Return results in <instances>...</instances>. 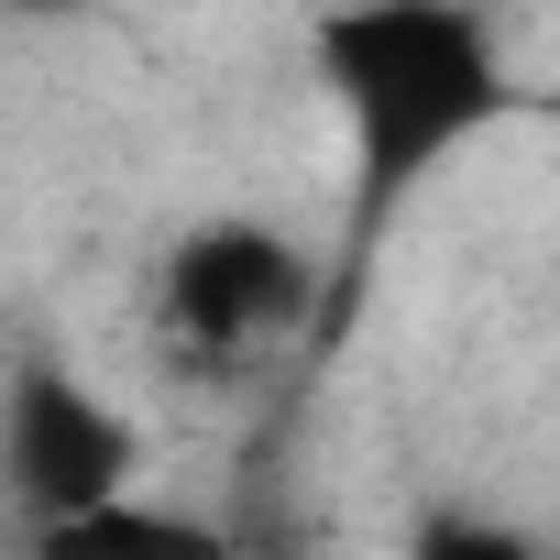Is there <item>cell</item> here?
<instances>
[{"label": "cell", "mask_w": 560, "mask_h": 560, "mask_svg": "<svg viewBox=\"0 0 560 560\" xmlns=\"http://www.w3.org/2000/svg\"><path fill=\"white\" fill-rule=\"evenodd\" d=\"M308 67L352 132V209H407L505 121V34L472 0H352L308 34Z\"/></svg>", "instance_id": "cell-1"}, {"label": "cell", "mask_w": 560, "mask_h": 560, "mask_svg": "<svg viewBox=\"0 0 560 560\" xmlns=\"http://www.w3.org/2000/svg\"><path fill=\"white\" fill-rule=\"evenodd\" d=\"M407 560H560L538 527H516V516H494V505H429L418 527H407Z\"/></svg>", "instance_id": "cell-5"}, {"label": "cell", "mask_w": 560, "mask_h": 560, "mask_svg": "<svg viewBox=\"0 0 560 560\" xmlns=\"http://www.w3.org/2000/svg\"><path fill=\"white\" fill-rule=\"evenodd\" d=\"M23 560H242V527H220L176 494H110L89 516L23 527Z\"/></svg>", "instance_id": "cell-4"}, {"label": "cell", "mask_w": 560, "mask_h": 560, "mask_svg": "<svg viewBox=\"0 0 560 560\" xmlns=\"http://www.w3.org/2000/svg\"><path fill=\"white\" fill-rule=\"evenodd\" d=\"M0 560H23V527H12V516H0Z\"/></svg>", "instance_id": "cell-6"}, {"label": "cell", "mask_w": 560, "mask_h": 560, "mask_svg": "<svg viewBox=\"0 0 560 560\" xmlns=\"http://www.w3.org/2000/svg\"><path fill=\"white\" fill-rule=\"evenodd\" d=\"M319 298V264L287 220L264 209H209L154 253V341L187 374H242L253 352H275Z\"/></svg>", "instance_id": "cell-2"}, {"label": "cell", "mask_w": 560, "mask_h": 560, "mask_svg": "<svg viewBox=\"0 0 560 560\" xmlns=\"http://www.w3.org/2000/svg\"><path fill=\"white\" fill-rule=\"evenodd\" d=\"M110 494H143V429L110 385H89L78 363H12L0 374V516L12 527H56L89 516Z\"/></svg>", "instance_id": "cell-3"}]
</instances>
